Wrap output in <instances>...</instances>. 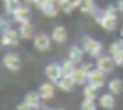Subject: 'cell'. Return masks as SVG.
<instances>
[{
  "label": "cell",
  "mask_w": 123,
  "mask_h": 110,
  "mask_svg": "<svg viewBox=\"0 0 123 110\" xmlns=\"http://www.w3.org/2000/svg\"><path fill=\"white\" fill-rule=\"evenodd\" d=\"M82 49L85 50L90 57L99 58L101 57V52H103V44L99 43V41H96V39H93V38H87V36H85V38L82 39Z\"/></svg>",
  "instance_id": "6da1fadb"
},
{
  "label": "cell",
  "mask_w": 123,
  "mask_h": 110,
  "mask_svg": "<svg viewBox=\"0 0 123 110\" xmlns=\"http://www.w3.org/2000/svg\"><path fill=\"white\" fill-rule=\"evenodd\" d=\"M44 72H46L47 79H49L52 83H57V82L63 77V74H65V72H63V69H62V64H57V63L47 64L46 69H44Z\"/></svg>",
  "instance_id": "7a4b0ae2"
},
{
  "label": "cell",
  "mask_w": 123,
  "mask_h": 110,
  "mask_svg": "<svg viewBox=\"0 0 123 110\" xmlns=\"http://www.w3.org/2000/svg\"><path fill=\"white\" fill-rule=\"evenodd\" d=\"M96 22L101 25L104 30H109V32H114L117 29V17L115 16H109L103 11L101 14L96 16Z\"/></svg>",
  "instance_id": "3957f363"
},
{
  "label": "cell",
  "mask_w": 123,
  "mask_h": 110,
  "mask_svg": "<svg viewBox=\"0 0 123 110\" xmlns=\"http://www.w3.org/2000/svg\"><path fill=\"white\" fill-rule=\"evenodd\" d=\"M21 39V35H19V30L14 29H10L6 32H3L2 35V44L3 46H16Z\"/></svg>",
  "instance_id": "277c9868"
},
{
  "label": "cell",
  "mask_w": 123,
  "mask_h": 110,
  "mask_svg": "<svg viewBox=\"0 0 123 110\" xmlns=\"http://www.w3.org/2000/svg\"><path fill=\"white\" fill-rule=\"evenodd\" d=\"M51 39L47 35H44V33H41V35H36L35 39H33V46H35L36 50H40V52H46V50H49V47H51Z\"/></svg>",
  "instance_id": "5b68a950"
},
{
  "label": "cell",
  "mask_w": 123,
  "mask_h": 110,
  "mask_svg": "<svg viewBox=\"0 0 123 110\" xmlns=\"http://www.w3.org/2000/svg\"><path fill=\"white\" fill-rule=\"evenodd\" d=\"M3 64L10 71H19L21 69V58L16 53H6L3 57Z\"/></svg>",
  "instance_id": "8992f818"
},
{
  "label": "cell",
  "mask_w": 123,
  "mask_h": 110,
  "mask_svg": "<svg viewBox=\"0 0 123 110\" xmlns=\"http://www.w3.org/2000/svg\"><path fill=\"white\" fill-rule=\"evenodd\" d=\"M114 66H115V63H114V58H112V57L101 55V57L98 58V61H96V68L99 69V71H103L104 74L111 72V71L114 69Z\"/></svg>",
  "instance_id": "52a82bcc"
},
{
  "label": "cell",
  "mask_w": 123,
  "mask_h": 110,
  "mask_svg": "<svg viewBox=\"0 0 123 110\" xmlns=\"http://www.w3.org/2000/svg\"><path fill=\"white\" fill-rule=\"evenodd\" d=\"M38 93H40V96H41V99H43V101L52 99V98H54V94H55V87H54V83H52V82H44L43 85L40 87Z\"/></svg>",
  "instance_id": "ba28073f"
},
{
  "label": "cell",
  "mask_w": 123,
  "mask_h": 110,
  "mask_svg": "<svg viewBox=\"0 0 123 110\" xmlns=\"http://www.w3.org/2000/svg\"><path fill=\"white\" fill-rule=\"evenodd\" d=\"M88 83L95 85L96 88H101V87L104 85V72L99 71L98 68H95L93 71L88 74Z\"/></svg>",
  "instance_id": "9c48e42d"
},
{
  "label": "cell",
  "mask_w": 123,
  "mask_h": 110,
  "mask_svg": "<svg viewBox=\"0 0 123 110\" xmlns=\"http://www.w3.org/2000/svg\"><path fill=\"white\" fill-rule=\"evenodd\" d=\"M57 85H58V88L63 90V91H73L76 82H74V79H73L71 74H63V77L57 82Z\"/></svg>",
  "instance_id": "30bf717a"
},
{
  "label": "cell",
  "mask_w": 123,
  "mask_h": 110,
  "mask_svg": "<svg viewBox=\"0 0 123 110\" xmlns=\"http://www.w3.org/2000/svg\"><path fill=\"white\" fill-rule=\"evenodd\" d=\"M99 105L104 110H112L115 107V98H114L112 93L109 91V93H104V94L99 96Z\"/></svg>",
  "instance_id": "8fae6325"
},
{
  "label": "cell",
  "mask_w": 123,
  "mask_h": 110,
  "mask_svg": "<svg viewBox=\"0 0 123 110\" xmlns=\"http://www.w3.org/2000/svg\"><path fill=\"white\" fill-rule=\"evenodd\" d=\"M71 75L74 79V82H76V85H87L88 83V74L84 71L82 68H76Z\"/></svg>",
  "instance_id": "7c38bea8"
},
{
  "label": "cell",
  "mask_w": 123,
  "mask_h": 110,
  "mask_svg": "<svg viewBox=\"0 0 123 110\" xmlns=\"http://www.w3.org/2000/svg\"><path fill=\"white\" fill-rule=\"evenodd\" d=\"M24 102H27L30 107H33V109H40V105H41V96H40V93H35V91L27 93L25 98H24Z\"/></svg>",
  "instance_id": "4fadbf2b"
},
{
  "label": "cell",
  "mask_w": 123,
  "mask_h": 110,
  "mask_svg": "<svg viewBox=\"0 0 123 110\" xmlns=\"http://www.w3.org/2000/svg\"><path fill=\"white\" fill-rule=\"evenodd\" d=\"M14 21L19 24H24V22H30V10L27 6H21L14 14Z\"/></svg>",
  "instance_id": "5bb4252c"
},
{
  "label": "cell",
  "mask_w": 123,
  "mask_h": 110,
  "mask_svg": "<svg viewBox=\"0 0 123 110\" xmlns=\"http://www.w3.org/2000/svg\"><path fill=\"white\" fill-rule=\"evenodd\" d=\"M66 36H68V33H66V29L65 27H62V25H58V27H55L54 30H52V35L51 38L54 39L55 43H65L66 41Z\"/></svg>",
  "instance_id": "9a60e30c"
},
{
  "label": "cell",
  "mask_w": 123,
  "mask_h": 110,
  "mask_svg": "<svg viewBox=\"0 0 123 110\" xmlns=\"http://www.w3.org/2000/svg\"><path fill=\"white\" fill-rule=\"evenodd\" d=\"M84 52H85V50H84L82 47L73 46L71 49H69L68 58H69L71 61H74V63H80V61H82V57H84Z\"/></svg>",
  "instance_id": "2e32d148"
},
{
  "label": "cell",
  "mask_w": 123,
  "mask_h": 110,
  "mask_svg": "<svg viewBox=\"0 0 123 110\" xmlns=\"http://www.w3.org/2000/svg\"><path fill=\"white\" fill-rule=\"evenodd\" d=\"M19 35L22 39H30L33 38V27L30 22H24V24L19 25Z\"/></svg>",
  "instance_id": "e0dca14e"
},
{
  "label": "cell",
  "mask_w": 123,
  "mask_h": 110,
  "mask_svg": "<svg viewBox=\"0 0 123 110\" xmlns=\"http://www.w3.org/2000/svg\"><path fill=\"white\" fill-rule=\"evenodd\" d=\"M107 87H109V91L112 93L114 96L123 93V82L120 80V79H112V80L107 83Z\"/></svg>",
  "instance_id": "ac0fdd59"
},
{
  "label": "cell",
  "mask_w": 123,
  "mask_h": 110,
  "mask_svg": "<svg viewBox=\"0 0 123 110\" xmlns=\"http://www.w3.org/2000/svg\"><path fill=\"white\" fill-rule=\"evenodd\" d=\"M98 90L95 85H92V83H87V85H84V98H87V99H96L98 96Z\"/></svg>",
  "instance_id": "d6986e66"
},
{
  "label": "cell",
  "mask_w": 123,
  "mask_h": 110,
  "mask_svg": "<svg viewBox=\"0 0 123 110\" xmlns=\"http://www.w3.org/2000/svg\"><path fill=\"white\" fill-rule=\"evenodd\" d=\"M79 10L82 11L84 14L92 16V14H95V11H96V6H95V2H93V0H84V3L80 5Z\"/></svg>",
  "instance_id": "ffe728a7"
},
{
  "label": "cell",
  "mask_w": 123,
  "mask_h": 110,
  "mask_svg": "<svg viewBox=\"0 0 123 110\" xmlns=\"http://www.w3.org/2000/svg\"><path fill=\"white\" fill-rule=\"evenodd\" d=\"M21 6H22L21 0H8V2H5V11L8 14H14Z\"/></svg>",
  "instance_id": "44dd1931"
},
{
  "label": "cell",
  "mask_w": 123,
  "mask_h": 110,
  "mask_svg": "<svg viewBox=\"0 0 123 110\" xmlns=\"http://www.w3.org/2000/svg\"><path fill=\"white\" fill-rule=\"evenodd\" d=\"M62 69H63V72H65V74H73V72H74V69H76V63H74V61H71L68 58L66 61H63V63H62Z\"/></svg>",
  "instance_id": "7402d4cb"
},
{
  "label": "cell",
  "mask_w": 123,
  "mask_h": 110,
  "mask_svg": "<svg viewBox=\"0 0 123 110\" xmlns=\"http://www.w3.org/2000/svg\"><path fill=\"white\" fill-rule=\"evenodd\" d=\"M80 110H96V104L93 99H87L84 98L82 104H80Z\"/></svg>",
  "instance_id": "603a6c76"
},
{
  "label": "cell",
  "mask_w": 123,
  "mask_h": 110,
  "mask_svg": "<svg viewBox=\"0 0 123 110\" xmlns=\"http://www.w3.org/2000/svg\"><path fill=\"white\" fill-rule=\"evenodd\" d=\"M122 49V44H120V41H115V43H112L111 46H109V52H111V57H114L115 53H118Z\"/></svg>",
  "instance_id": "cb8c5ba5"
},
{
  "label": "cell",
  "mask_w": 123,
  "mask_h": 110,
  "mask_svg": "<svg viewBox=\"0 0 123 110\" xmlns=\"http://www.w3.org/2000/svg\"><path fill=\"white\" fill-rule=\"evenodd\" d=\"M60 8H62V11H63V13H71V11L74 10L76 6H74V3H73V0H69V2H66V3H63V5H62Z\"/></svg>",
  "instance_id": "d4e9b609"
},
{
  "label": "cell",
  "mask_w": 123,
  "mask_h": 110,
  "mask_svg": "<svg viewBox=\"0 0 123 110\" xmlns=\"http://www.w3.org/2000/svg\"><path fill=\"white\" fill-rule=\"evenodd\" d=\"M104 13H106V14H109V16H115V17H117L118 8H117V5H109V6L104 10Z\"/></svg>",
  "instance_id": "484cf974"
},
{
  "label": "cell",
  "mask_w": 123,
  "mask_h": 110,
  "mask_svg": "<svg viewBox=\"0 0 123 110\" xmlns=\"http://www.w3.org/2000/svg\"><path fill=\"white\" fill-rule=\"evenodd\" d=\"M112 58H114V63H115L117 66H123V50H120L118 53H115Z\"/></svg>",
  "instance_id": "4316f807"
},
{
  "label": "cell",
  "mask_w": 123,
  "mask_h": 110,
  "mask_svg": "<svg viewBox=\"0 0 123 110\" xmlns=\"http://www.w3.org/2000/svg\"><path fill=\"white\" fill-rule=\"evenodd\" d=\"M55 5H58L57 0H44V3H43V6H41V10H47V8L55 6Z\"/></svg>",
  "instance_id": "83f0119b"
},
{
  "label": "cell",
  "mask_w": 123,
  "mask_h": 110,
  "mask_svg": "<svg viewBox=\"0 0 123 110\" xmlns=\"http://www.w3.org/2000/svg\"><path fill=\"white\" fill-rule=\"evenodd\" d=\"M16 110H35V109L30 107L27 102H22V104H19V105H18V109H16Z\"/></svg>",
  "instance_id": "f1b7e54d"
},
{
  "label": "cell",
  "mask_w": 123,
  "mask_h": 110,
  "mask_svg": "<svg viewBox=\"0 0 123 110\" xmlns=\"http://www.w3.org/2000/svg\"><path fill=\"white\" fill-rule=\"evenodd\" d=\"M82 69H84V71H85V72H87V74H90V72H92V71H93L95 68H93V66H92V64H90V63H85V64H82Z\"/></svg>",
  "instance_id": "f546056e"
},
{
  "label": "cell",
  "mask_w": 123,
  "mask_h": 110,
  "mask_svg": "<svg viewBox=\"0 0 123 110\" xmlns=\"http://www.w3.org/2000/svg\"><path fill=\"white\" fill-rule=\"evenodd\" d=\"M11 27H10V24H8V21L5 17H2V30L3 32H6V30H10Z\"/></svg>",
  "instance_id": "4dcf8cb0"
},
{
  "label": "cell",
  "mask_w": 123,
  "mask_h": 110,
  "mask_svg": "<svg viewBox=\"0 0 123 110\" xmlns=\"http://www.w3.org/2000/svg\"><path fill=\"white\" fill-rule=\"evenodd\" d=\"M32 3L35 5V6L41 8V6H43V3H44V0H32Z\"/></svg>",
  "instance_id": "1f68e13d"
},
{
  "label": "cell",
  "mask_w": 123,
  "mask_h": 110,
  "mask_svg": "<svg viewBox=\"0 0 123 110\" xmlns=\"http://www.w3.org/2000/svg\"><path fill=\"white\" fill-rule=\"evenodd\" d=\"M117 8H118V13H123V0H118V3H117Z\"/></svg>",
  "instance_id": "d6a6232c"
},
{
  "label": "cell",
  "mask_w": 123,
  "mask_h": 110,
  "mask_svg": "<svg viewBox=\"0 0 123 110\" xmlns=\"http://www.w3.org/2000/svg\"><path fill=\"white\" fill-rule=\"evenodd\" d=\"M73 3H74V6H76V8H80V5L84 3V0H73Z\"/></svg>",
  "instance_id": "836d02e7"
},
{
  "label": "cell",
  "mask_w": 123,
  "mask_h": 110,
  "mask_svg": "<svg viewBox=\"0 0 123 110\" xmlns=\"http://www.w3.org/2000/svg\"><path fill=\"white\" fill-rule=\"evenodd\" d=\"M57 2H58V5H60V6H62V5H63V3H66V2H69V0H57Z\"/></svg>",
  "instance_id": "e575fe53"
},
{
  "label": "cell",
  "mask_w": 123,
  "mask_h": 110,
  "mask_svg": "<svg viewBox=\"0 0 123 110\" xmlns=\"http://www.w3.org/2000/svg\"><path fill=\"white\" fill-rule=\"evenodd\" d=\"M40 110H54V109H51V107H41Z\"/></svg>",
  "instance_id": "d590c367"
},
{
  "label": "cell",
  "mask_w": 123,
  "mask_h": 110,
  "mask_svg": "<svg viewBox=\"0 0 123 110\" xmlns=\"http://www.w3.org/2000/svg\"><path fill=\"white\" fill-rule=\"evenodd\" d=\"M120 44H122V49H123V39H120Z\"/></svg>",
  "instance_id": "8d00e7d4"
},
{
  "label": "cell",
  "mask_w": 123,
  "mask_h": 110,
  "mask_svg": "<svg viewBox=\"0 0 123 110\" xmlns=\"http://www.w3.org/2000/svg\"><path fill=\"white\" fill-rule=\"evenodd\" d=\"M120 35H122V38H123V29H122V32H120Z\"/></svg>",
  "instance_id": "74e56055"
},
{
  "label": "cell",
  "mask_w": 123,
  "mask_h": 110,
  "mask_svg": "<svg viewBox=\"0 0 123 110\" xmlns=\"http://www.w3.org/2000/svg\"><path fill=\"white\" fill-rule=\"evenodd\" d=\"M57 110H65V109H57Z\"/></svg>",
  "instance_id": "f35d334b"
},
{
  "label": "cell",
  "mask_w": 123,
  "mask_h": 110,
  "mask_svg": "<svg viewBox=\"0 0 123 110\" xmlns=\"http://www.w3.org/2000/svg\"><path fill=\"white\" fill-rule=\"evenodd\" d=\"M25 2H32V0H25Z\"/></svg>",
  "instance_id": "ab89813d"
},
{
  "label": "cell",
  "mask_w": 123,
  "mask_h": 110,
  "mask_svg": "<svg viewBox=\"0 0 123 110\" xmlns=\"http://www.w3.org/2000/svg\"><path fill=\"white\" fill-rule=\"evenodd\" d=\"M3 2H8V0H3Z\"/></svg>",
  "instance_id": "60d3db41"
}]
</instances>
